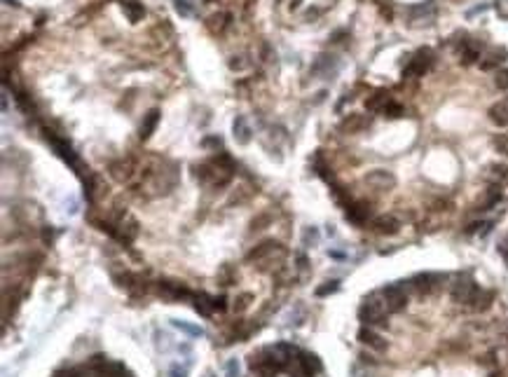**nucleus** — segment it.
Masks as SVG:
<instances>
[{
  "label": "nucleus",
  "instance_id": "nucleus-1",
  "mask_svg": "<svg viewBox=\"0 0 508 377\" xmlns=\"http://www.w3.org/2000/svg\"><path fill=\"white\" fill-rule=\"evenodd\" d=\"M386 302H379L375 300V298H370V300H365V305H363L361 309H358V316H361L363 323H368V326H386Z\"/></svg>",
  "mask_w": 508,
  "mask_h": 377
},
{
  "label": "nucleus",
  "instance_id": "nucleus-2",
  "mask_svg": "<svg viewBox=\"0 0 508 377\" xmlns=\"http://www.w3.org/2000/svg\"><path fill=\"white\" fill-rule=\"evenodd\" d=\"M450 295H452L454 302H459V305H469V302L476 300L478 286H476V281H473L471 277H459L452 284V288H450Z\"/></svg>",
  "mask_w": 508,
  "mask_h": 377
},
{
  "label": "nucleus",
  "instance_id": "nucleus-3",
  "mask_svg": "<svg viewBox=\"0 0 508 377\" xmlns=\"http://www.w3.org/2000/svg\"><path fill=\"white\" fill-rule=\"evenodd\" d=\"M384 302H386V309L389 312H400V309L408 305V293L400 284H391V286H384Z\"/></svg>",
  "mask_w": 508,
  "mask_h": 377
},
{
  "label": "nucleus",
  "instance_id": "nucleus-4",
  "mask_svg": "<svg viewBox=\"0 0 508 377\" xmlns=\"http://www.w3.org/2000/svg\"><path fill=\"white\" fill-rule=\"evenodd\" d=\"M433 63V52L431 49H419V52L410 59L408 68H405V75H424L426 70L431 68Z\"/></svg>",
  "mask_w": 508,
  "mask_h": 377
},
{
  "label": "nucleus",
  "instance_id": "nucleus-5",
  "mask_svg": "<svg viewBox=\"0 0 508 377\" xmlns=\"http://www.w3.org/2000/svg\"><path fill=\"white\" fill-rule=\"evenodd\" d=\"M365 183L372 185V188H377V190H389V188H393V185H396V178H393L389 171H384V169H375V171H370L368 176H365Z\"/></svg>",
  "mask_w": 508,
  "mask_h": 377
},
{
  "label": "nucleus",
  "instance_id": "nucleus-6",
  "mask_svg": "<svg viewBox=\"0 0 508 377\" xmlns=\"http://www.w3.org/2000/svg\"><path fill=\"white\" fill-rule=\"evenodd\" d=\"M372 227H375V232H379V234H396L400 225L393 215H379V218L372 220Z\"/></svg>",
  "mask_w": 508,
  "mask_h": 377
},
{
  "label": "nucleus",
  "instance_id": "nucleus-7",
  "mask_svg": "<svg viewBox=\"0 0 508 377\" xmlns=\"http://www.w3.org/2000/svg\"><path fill=\"white\" fill-rule=\"evenodd\" d=\"M490 120L499 127H508V96L490 108Z\"/></svg>",
  "mask_w": 508,
  "mask_h": 377
},
{
  "label": "nucleus",
  "instance_id": "nucleus-8",
  "mask_svg": "<svg viewBox=\"0 0 508 377\" xmlns=\"http://www.w3.org/2000/svg\"><path fill=\"white\" fill-rule=\"evenodd\" d=\"M358 340H361L363 345L372 347V349H377V352H382V349H386V342L382 335H377L375 331H370V328H361L358 331Z\"/></svg>",
  "mask_w": 508,
  "mask_h": 377
},
{
  "label": "nucleus",
  "instance_id": "nucleus-9",
  "mask_svg": "<svg viewBox=\"0 0 508 377\" xmlns=\"http://www.w3.org/2000/svg\"><path fill=\"white\" fill-rule=\"evenodd\" d=\"M504 56H506V49H501V47H492L490 52L483 56V61H480V68L483 70H490L494 68V66H499L501 61H504Z\"/></svg>",
  "mask_w": 508,
  "mask_h": 377
},
{
  "label": "nucleus",
  "instance_id": "nucleus-10",
  "mask_svg": "<svg viewBox=\"0 0 508 377\" xmlns=\"http://www.w3.org/2000/svg\"><path fill=\"white\" fill-rule=\"evenodd\" d=\"M368 127V117H363V115H349L342 122V127L339 129L342 131H346V134H358V131H363Z\"/></svg>",
  "mask_w": 508,
  "mask_h": 377
},
{
  "label": "nucleus",
  "instance_id": "nucleus-11",
  "mask_svg": "<svg viewBox=\"0 0 508 377\" xmlns=\"http://www.w3.org/2000/svg\"><path fill=\"white\" fill-rule=\"evenodd\" d=\"M433 281H438V277L436 274H417L415 279H412V286H415L419 293H429L433 291Z\"/></svg>",
  "mask_w": 508,
  "mask_h": 377
},
{
  "label": "nucleus",
  "instance_id": "nucleus-12",
  "mask_svg": "<svg viewBox=\"0 0 508 377\" xmlns=\"http://www.w3.org/2000/svg\"><path fill=\"white\" fill-rule=\"evenodd\" d=\"M370 215V206L368 204H354V206L346 211V218L354 220V223H365Z\"/></svg>",
  "mask_w": 508,
  "mask_h": 377
},
{
  "label": "nucleus",
  "instance_id": "nucleus-13",
  "mask_svg": "<svg viewBox=\"0 0 508 377\" xmlns=\"http://www.w3.org/2000/svg\"><path fill=\"white\" fill-rule=\"evenodd\" d=\"M391 103V96L386 92H375L372 94V99H368V108L370 110H382L384 113V108Z\"/></svg>",
  "mask_w": 508,
  "mask_h": 377
},
{
  "label": "nucleus",
  "instance_id": "nucleus-14",
  "mask_svg": "<svg viewBox=\"0 0 508 377\" xmlns=\"http://www.w3.org/2000/svg\"><path fill=\"white\" fill-rule=\"evenodd\" d=\"M157 120H160V113H157V110H150L146 115V120H143V124H141V139H148V136L153 134L155 127H157Z\"/></svg>",
  "mask_w": 508,
  "mask_h": 377
},
{
  "label": "nucleus",
  "instance_id": "nucleus-15",
  "mask_svg": "<svg viewBox=\"0 0 508 377\" xmlns=\"http://www.w3.org/2000/svg\"><path fill=\"white\" fill-rule=\"evenodd\" d=\"M277 246H279L277 241H265V244H260L258 248H253V251L248 253V260H260V258H265L267 253H272Z\"/></svg>",
  "mask_w": 508,
  "mask_h": 377
},
{
  "label": "nucleus",
  "instance_id": "nucleus-16",
  "mask_svg": "<svg viewBox=\"0 0 508 377\" xmlns=\"http://www.w3.org/2000/svg\"><path fill=\"white\" fill-rule=\"evenodd\" d=\"M234 139H237L239 143H248V139H251V129L246 127L244 117H239L237 122H234Z\"/></svg>",
  "mask_w": 508,
  "mask_h": 377
},
{
  "label": "nucleus",
  "instance_id": "nucleus-17",
  "mask_svg": "<svg viewBox=\"0 0 508 377\" xmlns=\"http://www.w3.org/2000/svg\"><path fill=\"white\" fill-rule=\"evenodd\" d=\"M492 146L499 155H508V134H497L492 139Z\"/></svg>",
  "mask_w": 508,
  "mask_h": 377
},
{
  "label": "nucleus",
  "instance_id": "nucleus-18",
  "mask_svg": "<svg viewBox=\"0 0 508 377\" xmlns=\"http://www.w3.org/2000/svg\"><path fill=\"white\" fill-rule=\"evenodd\" d=\"M124 12L129 14L131 21H139L141 16H143V7H141V5H134V2H124Z\"/></svg>",
  "mask_w": 508,
  "mask_h": 377
},
{
  "label": "nucleus",
  "instance_id": "nucleus-19",
  "mask_svg": "<svg viewBox=\"0 0 508 377\" xmlns=\"http://www.w3.org/2000/svg\"><path fill=\"white\" fill-rule=\"evenodd\" d=\"M173 326H176V328H180V331H185V333H190V335H204V331H201V328H197V326H190V323H183V321H176V319H173Z\"/></svg>",
  "mask_w": 508,
  "mask_h": 377
},
{
  "label": "nucleus",
  "instance_id": "nucleus-20",
  "mask_svg": "<svg viewBox=\"0 0 508 377\" xmlns=\"http://www.w3.org/2000/svg\"><path fill=\"white\" fill-rule=\"evenodd\" d=\"M338 288H339V281H326V286L316 288V295H319V298H324V295H328V293H335Z\"/></svg>",
  "mask_w": 508,
  "mask_h": 377
},
{
  "label": "nucleus",
  "instance_id": "nucleus-21",
  "mask_svg": "<svg viewBox=\"0 0 508 377\" xmlns=\"http://www.w3.org/2000/svg\"><path fill=\"white\" fill-rule=\"evenodd\" d=\"M176 9L183 16H190L192 14V2H190V0H176Z\"/></svg>",
  "mask_w": 508,
  "mask_h": 377
},
{
  "label": "nucleus",
  "instance_id": "nucleus-22",
  "mask_svg": "<svg viewBox=\"0 0 508 377\" xmlns=\"http://www.w3.org/2000/svg\"><path fill=\"white\" fill-rule=\"evenodd\" d=\"M497 14L504 19V21H508V0H497Z\"/></svg>",
  "mask_w": 508,
  "mask_h": 377
},
{
  "label": "nucleus",
  "instance_id": "nucleus-23",
  "mask_svg": "<svg viewBox=\"0 0 508 377\" xmlns=\"http://www.w3.org/2000/svg\"><path fill=\"white\" fill-rule=\"evenodd\" d=\"M384 115H389V117H400V115H403V108H400L398 103H393V101H391V103L384 108Z\"/></svg>",
  "mask_w": 508,
  "mask_h": 377
},
{
  "label": "nucleus",
  "instance_id": "nucleus-24",
  "mask_svg": "<svg viewBox=\"0 0 508 377\" xmlns=\"http://www.w3.org/2000/svg\"><path fill=\"white\" fill-rule=\"evenodd\" d=\"M497 87L499 89H508V70H499L497 73Z\"/></svg>",
  "mask_w": 508,
  "mask_h": 377
},
{
  "label": "nucleus",
  "instance_id": "nucleus-25",
  "mask_svg": "<svg viewBox=\"0 0 508 377\" xmlns=\"http://www.w3.org/2000/svg\"><path fill=\"white\" fill-rule=\"evenodd\" d=\"M80 375H82V370L70 368V370H56L52 377H80Z\"/></svg>",
  "mask_w": 508,
  "mask_h": 377
},
{
  "label": "nucleus",
  "instance_id": "nucleus-26",
  "mask_svg": "<svg viewBox=\"0 0 508 377\" xmlns=\"http://www.w3.org/2000/svg\"><path fill=\"white\" fill-rule=\"evenodd\" d=\"M248 300H253V295H251V293H244V295H239L237 309H246V307H248Z\"/></svg>",
  "mask_w": 508,
  "mask_h": 377
},
{
  "label": "nucleus",
  "instance_id": "nucleus-27",
  "mask_svg": "<svg viewBox=\"0 0 508 377\" xmlns=\"http://www.w3.org/2000/svg\"><path fill=\"white\" fill-rule=\"evenodd\" d=\"M227 373H230V377H239V366L234 361L227 363Z\"/></svg>",
  "mask_w": 508,
  "mask_h": 377
},
{
  "label": "nucleus",
  "instance_id": "nucleus-28",
  "mask_svg": "<svg viewBox=\"0 0 508 377\" xmlns=\"http://www.w3.org/2000/svg\"><path fill=\"white\" fill-rule=\"evenodd\" d=\"M171 375L173 377H185V370H178V366H176V368H171Z\"/></svg>",
  "mask_w": 508,
  "mask_h": 377
},
{
  "label": "nucleus",
  "instance_id": "nucleus-29",
  "mask_svg": "<svg viewBox=\"0 0 508 377\" xmlns=\"http://www.w3.org/2000/svg\"><path fill=\"white\" fill-rule=\"evenodd\" d=\"M501 183L504 185H508V167L504 169V174H501Z\"/></svg>",
  "mask_w": 508,
  "mask_h": 377
}]
</instances>
